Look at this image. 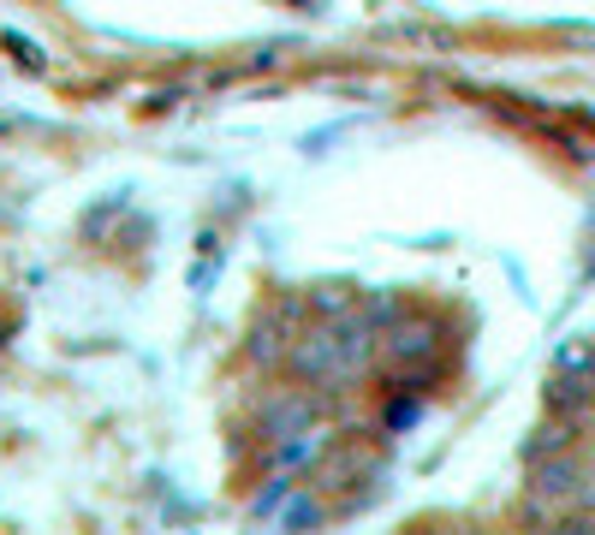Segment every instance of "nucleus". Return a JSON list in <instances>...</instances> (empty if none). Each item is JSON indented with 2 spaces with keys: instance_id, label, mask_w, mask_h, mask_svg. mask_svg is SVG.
<instances>
[{
  "instance_id": "7ed1b4c3",
  "label": "nucleus",
  "mask_w": 595,
  "mask_h": 535,
  "mask_svg": "<svg viewBox=\"0 0 595 535\" xmlns=\"http://www.w3.org/2000/svg\"><path fill=\"white\" fill-rule=\"evenodd\" d=\"M572 488H577V465H565V458L536 470V500H565Z\"/></svg>"
},
{
  "instance_id": "20e7f679",
  "label": "nucleus",
  "mask_w": 595,
  "mask_h": 535,
  "mask_svg": "<svg viewBox=\"0 0 595 535\" xmlns=\"http://www.w3.org/2000/svg\"><path fill=\"white\" fill-rule=\"evenodd\" d=\"M251 357H263V364H274V357H280V334H274V322H263L251 334Z\"/></svg>"
},
{
  "instance_id": "39448f33",
  "label": "nucleus",
  "mask_w": 595,
  "mask_h": 535,
  "mask_svg": "<svg viewBox=\"0 0 595 535\" xmlns=\"http://www.w3.org/2000/svg\"><path fill=\"white\" fill-rule=\"evenodd\" d=\"M286 524L293 530H304V524H322V505H310V500H298L293 512H286Z\"/></svg>"
},
{
  "instance_id": "f03ea898",
  "label": "nucleus",
  "mask_w": 595,
  "mask_h": 535,
  "mask_svg": "<svg viewBox=\"0 0 595 535\" xmlns=\"http://www.w3.org/2000/svg\"><path fill=\"white\" fill-rule=\"evenodd\" d=\"M387 357H399V364H423V357H434V327L429 322H399L387 327Z\"/></svg>"
},
{
  "instance_id": "f257e3e1",
  "label": "nucleus",
  "mask_w": 595,
  "mask_h": 535,
  "mask_svg": "<svg viewBox=\"0 0 595 535\" xmlns=\"http://www.w3.org/2000/svg\"><path fill=\"white\" fill-rule=\"evenodd\" d=\"M370 352H375V327L364 315H345V322L310 327L293 345V369L310 375V381H345V375H357L370 364Z\"/></svg>"
},
{
  "instance_id": "423d86ee",
  "label": "nucleus",
  "mask_w": 595,
  "mask_h": 535,
  "mask_svg": "<svg viewBox=\"0 0 595 535\" xmlns=\"http://www.w3.org/2000/svg\"><path fill=\"white\" fill-rule=\"evenodd\" d=\"M387 423H394V428H405V423H417V404H405V399H394V411H387Z\"/></svg>"
}]
</instances>
